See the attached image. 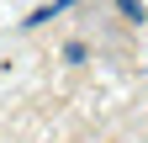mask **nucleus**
Wrapping results in <instances>:
<instances>
[{
    "label": "nucleus",
    "instance_id": "f257e3e1",
    "mask_svg": "<svg viewBox=\"0 0 148 143\" xmlns=\"http://www.w3.org/2000/svg\"><path fill=\"white\" fill-rule=\"evenodd\" d=\"M69 6H79V0H48V6H37L27 21H21V27H42V21H53V16H64Z\"/></svg>",
    "mask_w": 148,
    "mask_h": 143
},
{
    "label": "nucleus",
    "instance_id": "f03ea898",
    "mask_svg": "<svg viewBox=\"0 0 148 143\" xmlns=\"http://www.w3.org/2000/svg\"><path fill=\"white\" fill-rule=\"evenodd\" d=\"M116 11H122V16H132V21H148V11H143V0H116Z\"/></svg>",
    "mask_w": 148,
    "mask_h": 143
},
{
    "label": "nucleus",
    "instance_id": "7ed1b4c3",
    "mask_svg": "<svg viewBox=\"0 0 148 143\" xmlns=\"http://www.w3.org/2000/svg\"><path fill=\"white\" fill-rule=\"evenodd\" d=\"M85 53H90L85 43H64V64H85Z\"/></svg>",
    "mask_w": 148,
    "mask_h": 143
}]
</instances>
